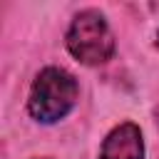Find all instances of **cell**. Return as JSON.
<instances>
[{
  "label": "cell",
  "instance_id": "obj_5",
  "mask_svg": "<svg viewBox=\"0 0 159 159\" xmlns=\"http://www.w3.org/2000/svg\"><path fill=\"white\" fill-rule=\"evenodd\" d=\"M157 124H159V109H157Z\"/></svg>",
  "mask_w": 159,
  "mask_h": 159
},
{
  "label": "cell",
  "instance_id": "obj_2",
  "mask_svg": "<svg viewBox=\"0 0 159 159\" xmlns=\"http://www.w3.org/2000/svg\"><path fill=\"white\" fill-rule=\"evenodd\" d=\"M65 45L77 62L89 65V67L109 62L114 55V47H117L114 32H112L107 17L92 7L80 10L72 17L67 35H65Z\"/></svg>",
  "mask_w": 159,
  "mask_h": 159
},
{
  "label": "cell",
  "instance_id": "obj_3",
  "mask_svg": "<svg viewBox=\"0 0 159 159\" xmlns=\"http://www.w3.org/2000/svg\"><path fill=\"white\" fill-rule=\"evenodd\" d=\"M97 159H144V137L134 122L117 124L102 142Z\"/></svg>",
  "mask_w": 159,
  "mask_h": 159
},
{
  "label": "cell",
  "instance_id": "obj_1",
  "mask_svg": "<svg viewBox=\"0 0 159 159\" xmlns=\"http://www.w3.org/2000/svg\"><path fill=\"white\" fill-rule=\"evenodd\" d=\"M80 99V84L72 72L62 67H45L32 80L27 94V112L40 124H55L65 119Z\"/></svg>",
  "mask_w": 159,
  "mask_h": 159
},
{
  "label": "cell",
  "instance_id": "obj_4",
  "mask_svg": "<svg viewBox=\"0 0 159 159\" xmlns=\"http://www.w3.org/2000/svg\"><path fill=\"white\" fill-rule=\"evenodd\" d=\"M157 47H159V30H157Z\"/></svg>",
  "mask_w": 159,
  "mask_h": 159
}]
</instances>
